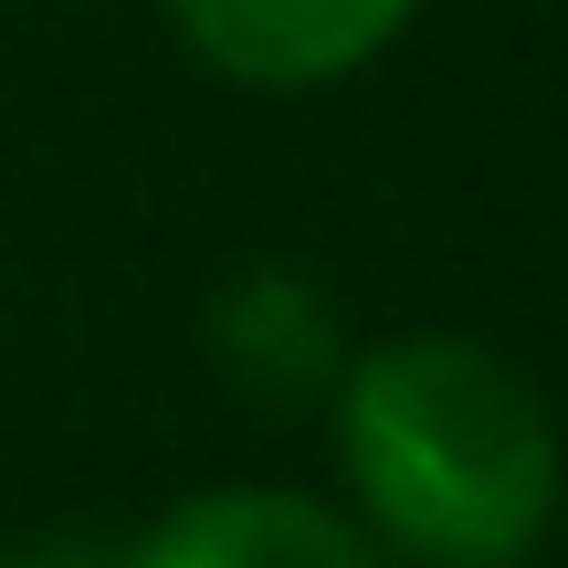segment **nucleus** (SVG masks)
I'll use <instances>...</instances> for the list:
<instances>
[{
  "label": "nucleus",
  "instance_id": "obj_1",
  "mask_svg": "<svg viewBox=\"0 0 568 568\" xmlns=\"http://www.w3.org/2000/svg\"><path fill=\"white\" fill-rule=\"evenodd\" d=\"M347 516L389 568H527L558 527V422L537 379L485 337H379L347 358L337 400Z\"/></svg>",
  "mask_w": 568,
  "mask_h": 568
},
{
  "label": "nucleus",
  "instance_id": "obj_2",
  "mask_svg": "<svg viewBox=\"0 0 568 568\" xmlns=\"http://www.w3.org/2000/svg\"><path fill=\"white\" fill-rule=\"evenodd\" d=\"M201 358H211V379H222L243 410L305 422V410L337 400V379H347L358 347H347L337 295H326L305 264H243V274L211 284V305H201Z\"/></svg>",
  "mask_w": 568,
  "mask_h": 568
},
{
  "label": "nucleus",
  "instance_id": "obj_3",
  "mask_svg": "<svg viewBox=\"0 0 568 568\" xmlns=\"http://www.w3.org/2000/svg\"><path fill=\"white\" fill-rule=\"evenodd\" d=\"M410 11L422 0H169L180 42L222 84H253V95L347 84L358 63H379L410 32Z\"/></svg>",
  "mask_w": 568,
  "mask_h": 568
},
{
  "label": "nucleus",
  "instance_id": "obj_4",
  "mask_svg": "<svg viewBox=\"0 0 568 568\" xmlns=\"http://www.w3.org/2000/svg\"><path fill=\"white\" fill-rule=\"evenodd\" d=\"M105 568H389L379 537L347 506L295 485H211L180 495L169 516H148Z\"/></svg>",
  "mask_w": 568,
  "mask_h": 568
},
{
  "label": "nucleus",
  "instance_id": "obj_5",
  "mask_svg": "<svg viewBox=\"0 0 568 568\" xmlns=\"http://www.w3.org/2000/svg\"><path fill=\"white\" fill-rule=\"evenodd\" d=\"M0 568H95V558H74V548H0Z\"/></svg>",
  "mask_w": 568,
  "mask_h": 568
}]
</instances>
